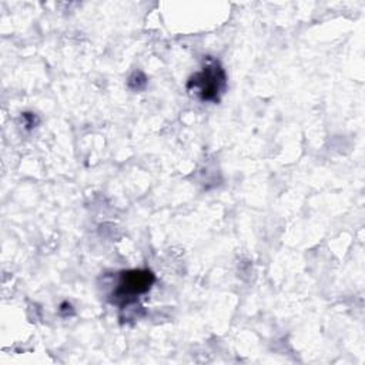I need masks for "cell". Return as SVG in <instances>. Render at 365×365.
Masks as SVG:
<instances>
[{
  "mask_svg": "<svg viewBox=\"0 0 365 365\" xmlns=\"http://www.w3.org/2000/svg\"><path fill=\"white\" fill-rule=\"evenodd\" d=\"M155 282V275L147 268L121 271L117 277L115 287L110 294L111 304L121 308L134 304L138 297L147 294Z\"/></svg>",
  "mask_w": 365,
  "mask_h": 365,
  "instance_id": "cell-2",
  "label": "cell"
},
{
  "mask_svg": "<svg viewBox=\"0 0 365 365\" xmlns=\"http://www.w3.org/2000/svg\"><path fill=\"white\" fill-rule=\"evenodd\" d=\"M145 84H147V78H145V76H144L141 71H135V73L130 77V80H128V87L133 88V90H135V91L143 90V88L145 87Z\"/></svg>",
  "mask_w": 365,
  "mask_h": 365,
  "instance_id": "cell-3",
  "label": "cell"
},
{
  "mask_svg": "<svg viewBox=\"0 0 365 365\" xmlns=\"http://www.w3.org/2000/svg\"><path fill=\"white\" fill-rule=\"evenodd\" d=\"M185 88L188 94L202 103H218L227 88V74L221 63L205 56L198 71L190 76Z\"/></svg>",
  "mask_w": 365,
  "mask_h": 365,
  "instance_id": "cell-1",
  "label": "cell"
},
{
  "mask_svg": "<svg viewBox=\"0 0 365 365\" xmlns=\"http://www.w3.org/2000/svg\"><path fill=\"white\" fill-rule=\"evenodd\" d=\"M23 118L26 120V125H27V128H30V127H33V125H36L37 124V118H36V115L34 114H31V113H24L23 114Z\"/></svg>",
  "mask_w": 365,
  "mask_h": 365,
  "instance_id": "cell-4",
  "label": "cell"
}]
</instances>
